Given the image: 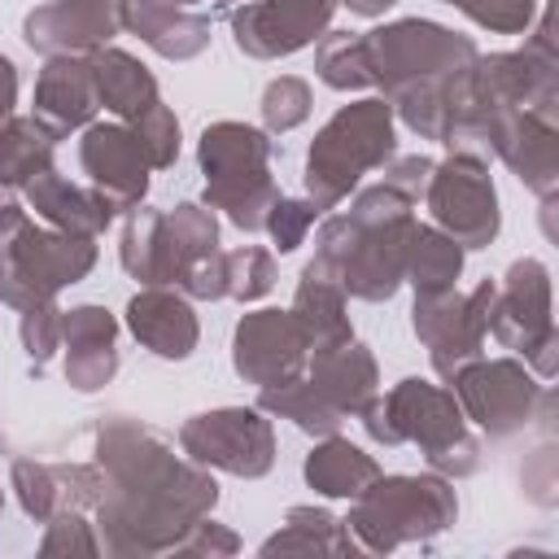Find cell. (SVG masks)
I'll list each match as a JSON object with an SVG mask.
<instances>
[{"mask_svg": "<svg viewBox=\"0 0 559 559\" xmlns=\"http://www.w3.org/2000/svg\"><path fill=\"white\" fill-rule=\"evenodd\" d=\"M301 476L323 498H358L380 476V463L362 445H354V441L332 432V437H319V445L306 454Z\"/></svg>", "mask_w": 559, "mask_h": 559, "instance_id": "obj_28", "label": "cell"}, {"mask_svg": "<svg viewBox=\"0 0 559 559\" xmlns=\"http://www.w3.org/2000/svg\"><path fill=\"white\" fill-rule=\"evenodd\" d=\"M341 4H349V13H358V17H380V13H389L397 0H341Z\"/></svg>", "mask_w": 559, "mask_h": 559, "instance_id": "obj_47", "label": "cell"}, {"mask_svg": "<svg viewBox=\"0 0 559 559\" xmlns=\"http://www.w3.org/2000/svg\"><path fill=\"white\" fill-rule=\"evenodd\" d=\"M441 4H454V9H459V0H441Z\"/></svg>", "mask_w": 559, "mask_h": 559, "instance_id": "obj_48", "label": "cell"}, {"mask_svg": "<svg viewBox=\"0 0 559 559\" xmlns=\"http://www.w3.org/2000/svg\"><path fill=\"white\" fill-rule=\"evenodd\" d=\"M306 380L349 419V415H358L376 397L380 367H376V354L362 341H345V345H332V349L310 354Z\"/></svg>", "mask_w": 559, "mask_h": 559, "instance_id": "obj_25", "label": "cell"}, {"mask_svg": "<svg viewBox=\"0 0 559 559\" xmlns=\"http://www.w3.org/2000/svg\"><path fill=\"white\" fill-rule=\"evenodd\" d=\"M493 284H498V280H480L472 293H459V288L415 293L411 328H415V336L428 345L432 371H437L441 380H450L454 371H463L467 362H476V358L485 354Z\"/></svg>", "mask_w": 559, "mask_h": 559, "instance_id": "obj_13", "label": "cell"}, {"mask_svg": "<svg viewBox=\"0 0 559 559\" xmlns=\"http://www.w3.org/2000/svg\"><path fill=\"white\" fill-rule=\"evenodd\" d=\"M262 555H358V542L332 511L288 507L284 524L262 542Z\"/></svg>", "mask_w": 559, "mask_h": 559, "instance_id": "obj_30", "label": "cell"}, {"mask_svg": "<svg viewBox=\"0 0 559 559\" xmlns=\"http://www.w3.org/2000/svg\"><path fill=\"white\" fill-rule=\"evenodd\" d=\"M459 9L493 35H528L533 17H537V0H459Z\"/></svg>", "mask_w": 559, "mask_h": 559, "instance_id": "obj_40", "label": "cell"}, {"mask_svg": "<svg viewBox=\"0 0 559 559\" xmlns=\"http://www.w3.org/2000/svg\"><path fill=\"white\" fill-rule=\"evenodd\" d=\"M197 166L205 175V205L223 210L240 231H262L266 210L280 197L271 179V135L249 122L218 118L197 140Z\"/></svg>", "mask_w": 559, "mask_h": 559, "instance_id": "obj_6", "label": "cell"}, {"mask_svg": "<svg viewBox=\"0 0 559 559\" xmlns=\"http://www.w3.org/2000/svg\"><path fill=\"white\" fill-rule=\"evenodd\" d=\"M362 35H367V57H371V79L384 92V100L411 87H424V83H450L459 70L476 61L472 35H459L428 17H397Z\"/></svg>", "mask_w": 559, "mask_h": 559, "instance_id": "obj_7", "label": "cell"}, {"mask_svg": "<svg viewBox=\"0 0 559 559\" xmlns=\"http://www.w3.org/2000/svg\"><path fill=\"white\" fill-rule=\"evenodd\" d=\"M22 197H26V205L35 210V218L39 223H48V227H57V231H74V236H105L109 231V223L118 218L114 214V205L87 183H70L57 166H48L44 175H35L26 188H22Z\"/></svg>", "mask_w": 559, "mask_h": 559, "instance_id": "obj_24", "label": "cell"}, {"mask_svg": "<svg viewBox=\"0 0 559 559\" xmlns=\"http://www.w3.org/2000/svg\"><path fill=\"white\" fill-rule=\"evenodd\" d=\"M118 262L131 280L140 284H166L170 288V231H166V210L135 205L122 218L118 231Z\"/></svg>", "mask_w": 559, "mask_h": 559, "instance_id": "obj_29", "label": "cell"}, {"mask_svg": "<svg viewBox=\"0 0 559 559\" xmlns=\"http://www.w3.org/2000/svg\"><path fill=\"white\" fill-rule=\"evenodd\" d=\"M380 170H384V183L397 188L406 201H424V188H428V175H432V157H424V153L397 157V153H393Z\"/></svg>", "mask_w": 559, "mask_h": 559, "instance_id": "obj_43", "label": "cell"}, {"mask_svg": "<svg viewBox=\"0 0 559 559\" xmlns=\"http://www.w3.org/2000/svg\"><path fill=\"white\" fill-rule=\"evenodd\" d=\"M118 22L166 61H192L210 48V17L175 0H118Z\"/></svg>", "mask_w": 559, "mask_h": 559, "instance_id": "obj_23", "label": "cell"}, {"mask_svg": "<svg viewBox=\"0 0 559 559\" xmlns=\"http://www.w3.org/2000/svg\"><path fill=\"white\" fill-rule=\"evenodd\" d=\"M96 266V240L57 231L48 223L26 218L17 231L0 240V301L26 310L35 301H52L61 288L87 280Z\"/></svg>", "mask_w": 559, "mask_h": 559, "instance_id": "obj_8", "label": "cell"}, {"mask_svg": "<svg viewBox=\"0 0 559 559\" xmlns=\"http://www.w3.org/2000/svg\"><path fill=\"white\" fill-rule=\"evenodd\" d=\"M13 493L35 524H48L66 511H96L105 498V472L96 463H48V459H13L9 467Z\"/></svg>", "mask_w": 559, "mask_h": 559, "instance_id": "obj_19", "label": "cell"}, {"mask_svg": "<svg viewBox=\"0 0 559 559\" xmlns=\"http://www.w3.org/2000/svg\"><path fill=\"white\" fill-rule=\"evenodd\" d=\"M127 127L135 131V140H140V148H144V157H148L153 170L175 166V157H179V118H175V109L166 100H153Z\"/></svg>", "mask_w": 559, "mask_h": 559, "instance_id": "obj_37", "label": "cell"}, {"mask_svg": "<svg viewBox=\"0 0 559 559\" xmlns=\"http://www.w3.org/2000/svg\"><path fill=\"white\" fill-rule=\"evenodd\" d=\"M13 105H17V66L0 52V127L13 118Z\"/></svg>", "mask_w": 559, "mask_h": 559, "instance_id": "obj_46", "label": "cell"}, {"mask_svg": "<svg viewBox=\"0 0 559 559\" xmlns=\"http://www.w3.org/2000/svg\"><path fill=\"white\" fill-rule=\"evenodd\" d=\"M214 4H231V0H214Z\"/></svg>", "mask_w": 559, "mask_h": 559, "instance_id": "obj_49", "label": "cell"}, {"mask_svg": "<svg viewBox=\"0 0 559 559\" xmlns=\"http://www.w3.org/2000/svg\"><path fill=\"white\" fill-rule=\"evenodd\" d=\"M92 79H96L100 109H109L118 122H131L153 100H162L153 70L140 57H131L127 48H114V44L100 48V52H92Z\"/></svg>", "mask_w": 559, "mask_h": 559, "instance_id": "obj_27", "label": "cell"}, {"mask_svg": "<svg viewBox=\"0 0 559 559\" xmlns=\"http://www.w3.org/2000/svg\"><path fill=\"white\" fill-rule=\"evenodd\" d=\"M336 0H249L227 13L231 44L253 61H280L332 26Z\"/></svg>", "mask_w": 559, "mask_h": 559, "instance_id": "obj_14", "label": "cell"}, {"mask_svg": "<svg viewBox=\"0 0 559 559\" xmlns=\"http://www.w3.org/2000/svg\"><path fill=\"white\" fill-rule=\"evenodd\" d=\"M39 555H100V537L96 528L83 520V511H66L57 520L44 524V542H39Z\"/></svg>", "mask_w": 559, "mask_h": 559, "instance_id": "obj_41", "label": "cell"}, {"mask_svg": "<svg viewBox=\"0 0 559 559\" xmlns=\"http://www.w3.org/2000/svg\"><path fill=\"white\" fill-rule=\"evenodd\" d=\"M463 245L454 236H445L432 223H415L411 245H406V275L402 284H411L415 293H441L454 288L463 275Z\"/></svg>", "mask_w": 559, "mask_h": 559, "instance_id": "obj_31", "label": "cell"}, {"mask_svg": "<svg viewBox=\"0 0 559 559\" xmlns=\"http://www.w3.org/2000/svg\"><path fill=\"white\" fill-rule=\"evenodd\" d=\"M240 550V537L227 528V524H218V520H210V515H201L183 537H179V546H175V555H236Z\"/></svg>", "mask_w": 559, "mask_h": 559, "instance_id": "obj_42", "label": "cell"}, {"mask_svg": "<svg viewBox=\"0 0 559 559\" xmlns=\"http://www.w3.org/2000/svg\"><path fill=\"white\" fill-rule=\"evenodd\" d=\"M92 437V463L105 472V498L96 507L105 555H166L214 511L218 485L210 467L175 454L162 428L131 415H105Z\"/></svg>", "mask_w": 559, "mask_h": 559, "instance_id": "obj_1", "label": "cell"}, {"mask_svg": "<svg viewBox=\"0 0 559 559\" xmlns=\"http://www.w3.org/2000/svg\"><path fill=\"white\" fill-rule=\"evenodd\" d=\"M424 205L432 214V227L454 236L463 249H489L502 231L498 188L489 179V166L480 153L450 148L445 162H432Z\"/></svg>", "mask_w": 559, "mask_h": 559, "instance_id": "obj_11", "label": "cell"}, {"mask_svg": "<svg viewBox=\"0 0 559 559\" xmlns=\"http://www.w3.org/2000/svg\"><path fill=\"white\" fill-rule=\"evenodd\" d=\"M179 450L210 472L258 480L275 467V428L258 406H218L183 419Z\"/></svg>", "mask_w": 559, "mask_h": 559, "instance_id": "obj_12", "label": "cell"}, {"mask_svg": "<svg viewBox=\"0 0 559 559\" xmlns=\"http://www.w3.org/2000/svg\"><path fill=\"white\" fill-rule=\"evenodd\" d=\"M415 223H419L415 214L376 218V223L332 214L323 218L314 236V258L306 262V271L332 275L345 288V297H358L371 306L389 301L406 275V245H411Z\"/></svg>", "mask_w": 559, "mask_h": 559, "instance_id": "obj_4", "label": "cell"}, {"mask_svg": "<svg viewBox=\"0 0 559 559\" xmlns=\"http://www.w3.org/2000/svg\"><path fill=\"white\" fill-rule=\"evenodd\" d=\"M288 310H293L297 328L306 332L310 354L354 341L349 301H345V288L332 275H319V271H306L301 266V280H297V293H293V306Z\"/></svg>", "mask_w": 559, "mask_h": 559, "instance_id": "obj_26", "label": "cell"}, {"mask_svg": "<svg viewBox=\"0 0 559 559\" xmlns=\"http://www.w3.org/2000/svg\"><path fill=\"white\" fill-rule=\"evenodd\" d=\"M489 336L502 349L524 354V362L537 380L555 376L559 332H555V314H550V271L542 258H515L507 266V275L493 284Z\"/></svg>", "mask_w": 559, "mask_h": 559, "instance_id": "obj_9", "label": "cell"}, {"mask_svg": "<svg viewBox=\"0 0 559 559\" xmlns=\"http://www.w3.org/2000/svg\"><path fill=\"white\" fill-rule=\"evenodd\" d=\"M314 74L332 92L376 87L371 57H367V35H358V31H323L319 35V48H314Z\"/></svg>", "mask_w": 559, "mask_h": 559, "instance_id": "obj_34", "label": "cell"}, {"mask_svg": "<svg viewBox=\"0 0 559 559\" xmlns=\"http://www.w3.org/2000/svg\"><path fill=\"white\" fill-rule=\"evenodd\" d=\"M17 336H22V349L31 358V371L39 376L48 367V358L61 349V306H57V297L26 306L22 323H17Z\"/></svg>", "mask_w": 559, "mask_h": 559, "instance_id": "obj_38", "label": "cell"}, {"mask_svg": "<svg viewBox=\"0 0 559 559\" xmlns=\"http://www.w3.org/2000/svg\"><path fill=\"white\" fill-rule=\"evenodd\" d=\"M127 328L148 354H157L166 362L192 358V349L201 341V323L192 314V301L166 284H144L127 301Z\"/></svg>", "mask_w": 559, "mask_h": 559, "instance_id": "obj_21", "label": "cell"}, {"mask_svg": "<svg viewBox=\"0 0 559 559\" xmlns=\"http://www.w3.org/2000/svg\"><path fill=\"white\" fill-rule=\"evenodd\" d=\"M223 284L231 301H258L275 288V253L262 245H240L223 253Z\"/></svg>", "mask_w": 559, "mask_h": 559, "instance_id": "obj_35", "label": "cell"}, {"mask_svg": "<svg viewBox=\"0 0 559 559\" xmlns=\"http://www.w3.org/2000/svg\"><path fill=\"white\" fill-rule=\"evenodd\" d=\"M118 31V0H48L22 17V39L39 57H92Z\"/></svg>", "mask_w": 559, "mask_h": 559, "instance_id": "obj_18", "label": "cell"}, {"mask_svg": "<svg viewBox=\"0 0 559 559\" xmlns=\"http://www.w3.org/2000/svg\"><path fill=\"white\" fill-rule=\"evenodd\" d=\"M79 166L87 183L114 205V214H127L148 192V157L127 122H87L79 140Z\"/></svg>", "mask_w": 559, "mask_h": 559, "instance_id": "obj_17", "label": "cell"}, {"mask_svg": "<svg viewBox=\"0 0 559 559\" xmlns=\"http://www.w3.org/2000/svg\"><path fill=\"white\" fill-rule=\"evenodd\" d=\"M26 218H31V214H26V197H22V188L0 183V240H4L9 231H17Z\"/></svg>", "mask_w": 559, "mask_h": 559, "instance_id": "obj_45", "label": "cell"}, {"mask_svg": "<svg viewBox=\"0 0 559 559\" xmlns=\"http://www.w3.org/2000/svg\"><path fill=\"white\" fill-rule=\"evenodd\" d=\"M0 507H4V489H0Z\"/></svg>", "mask_w": 559, "mask_h": 559, "instance_id": "obj_50", "label": "cell"}, {"mask_svg": "<svg viewBox=\"0 0 559 559\" xmlns=\"http://www.w3.org/2000/svg\"><path fill=\"white\" fill-rule=\"evenodd\" d=\"M319 214H323V210H319L310 197H275V205L266 210L262 231L275 240L280 253H293V249L306 245V236H310V227H314Z\"/></svg>", "mask_w": 559, "mask_h": 559, "instance_id": "obj_39", "label": "cell"}, {"mask_svg": "<svg viewBox=\"0 0 559 559\" xmlns=\"http://www.w3.org/2000/svg\"><path fill=\"white\" fill-rule=\"evenodd\" d=\"M258 411H266L275 419H288V424H297L310 437H332L345 424V415L306 380V371L297 380H288V384L258 389Z\"/></svg>", "mask_w": 559, "mask_h": 559, "instance_id": "obj_33", "label": "cell"}, {"mask_svg": "<svg viewBox=\"0 0 559 559\" xmlns=\"http://www.w3.org/2000/svg\"><path fill=\"white\" fill-rule=\"evenodd\" d=\"M310 105H314L310 83L297 79V74H280L262 92V105H258L262 109V127L271 135H284V131H293V127H301L310 118Z\"/></svg>", "mask_w": 559, "mask_h": 559, "instance_id": "obj_36", "label": "cell"}, {"mask_svg": "<svg viewBox=\"0 0 559 559\" xmlns=\"http://www.w3.org/2000/svg\"><path fill=\"white\" fill-rule=\"evenodd\" d=\"M485 153H493L528 192L555 201L559 188V114L546 109H502L485 127Z\"/></svg>", "mask_w": 559, "mask_h": 559, "instance_id": "obj_15", "label": "cell"}, {"mask_svg": "<svg viewBox=\"0 0 559 559\" xmlns=\"http://www.w3.org/2000/svg\"><path fill=\"white\" fill-rule=\"evenodd\" d=\"M61 371L70 380V389L79 393H96L118 376V319L96 306H70L61 310Z\"/></svg>", "mask_w": 559, "mask_h": 559, "instance_id": "obj_20", "label": "cell"}, {"mask_svg": "<svg viewBox=\"0 0 559 559\" xmlns=\"http://www.w3.org/2000/svg\"><path fill=\"white\" fill-rule=\"evenodd\" d=\"M306 362H310V345L293 310L266 306V310L240 314L231 332V367L245 384H258V389L288 384L306 371Z\"/></svg>", "mask_w": 559, "mask_h": 559, "instance_id": "obj_16", "label": "cell"}, {"mask_svg": "<svg viewBox=\"0 0 559 559\" xmlns=\"http://www.w3.org/2000/svg\"><path fill=\"white\" fill-rule=\"evenodd\" d=\"M520 485H524V493H528L537 507H555V485H559V476H555V450H550V445H542V450L528 454V463L520 467Z\"/></svg>", "mask_w": 559, "mask_h": 559, "instance_id": "obj_44", "label": "cell"}, {"mask_svg": "<svg viewBox=\"0 0 559 559\" xmlns=\"http://www.w3.org/2000/svg\"><path fill=\"white\" fill-rule=\"evenodd\" d=\"M450 389L472 424H480L489 437H511L528 428L533 419H550L555 393L528 371L520 358H476L463 371L450 376Z\"/></svg>", "mask_w": 559, "mask_h": 559, "instance_id": "obj_10", "label": "cell"}, {"mask_svg": "<svg viewBox=\"0 0 559 559\" xmlns=\"http://www.w3.org/2000/svg\"><path fill=\"white\" fill-rule=\"evenodd\" d=\"M397 153L393 109L384 96H362L354 105H341L306 153V197L319 210H336L367 170H380Z\"/></svg>", "mask_w": 559, "mask_h": 559, "instance_id": "obj_3", "label": "cell"}, {"mask_svg": "<svg viewBox=\"0 0 559 559\" xmlns=\"http://www.w3.org/2000/svg\"><path fill=\"white\" fill-rule=\"evenodd\" d=\"M358 419L376 445L415 441L428 459V472L445 480H463L480 472V441L467 432V415L454 389H441L424 376H406L384 397L376 393L358 411Z\"/></svg>", "mask_w": 559, "mask_h": 559, "instance_id": "obj_2", "label": "cell"}, {"mask_svg": "<svg viewBox=\"0 0 559 559\" xmlns=\"http://www.w3.org/2000/svg\"><path fill=\"white\" fill-rule=\"evenodd\" d=\"M57 135L35 118V114H13L0 127V183L26 188L35 175L52 166Z\"/></svg>", "mask_w": 559, "mask_h": 559, "instance_id": "obj_32", "label": "cell"}, {"mask_svg": "<svg viewBox=\"0 0 559 559\" xmlns=\"http://www.w3.org/2000/svg\"><path fill=\"white\" fill-rule=\"evenodd\" d=\"M96 109L100 100H96L92 57H48L35 79V118L61 140L96 122Z\"/></svg>", "mask_w": 559, "mask_h": 559, "instance_id": "obj_22", "label": "cell"}, {"mask_svg": "<svg viewBox=\"0 0 559 559\" xmlns=\"http://www.w3.org/2000/svg\"><path fill=\"white\" fill-rule=\"evenodd\" d=\"M345 528L367 555H389L406 542H428L459 520L454 480L424 476H376L358 498H349Z\"/></svg>", "mask_w": 559, "mask_h": 559, "instance_id": "obj_5", "label": "cell"}]
</instances>
